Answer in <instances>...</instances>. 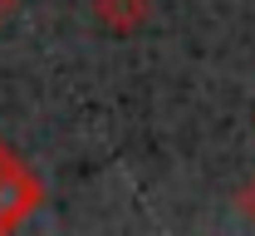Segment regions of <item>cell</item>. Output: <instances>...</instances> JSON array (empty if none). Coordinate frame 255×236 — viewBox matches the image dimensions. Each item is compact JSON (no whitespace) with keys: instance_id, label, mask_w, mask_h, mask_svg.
I'll list each match as a JSON object with an SVG mask.
<instances>
[{"instance_id":"cell-3","label":"cell","mask_w":255,"mask_h":236,"mask_svg":"<svg viewBox=\"0 0 255 236\" xmlns=\"http://www.w3.org/2000/svg\"><path fill=\"white\" fill-rule=\"evenodd\" d=\"M236 207H241V217H246V222L255 227V177L246 182V187H241V192H236Z\"/></svg>"},{"instance_id":"cell-1","label":"cell","mask_w":255,"mask_h":236,"mask_svg":"<svg viewBox=\"0 0 255 236\" xmlns=\"http://www.w3.org/2000/svg\"><path fill=\"white\" fill-rule=\"evenodd\" d=\"M39 202H44L39 177H34L15 153H5V158H0V236L15 232V227H20Z\"/></svg>"},{"instance_id":"cell-5","label":"cell","mask_w":255,"mask_h":236,"mask_svg":"<svg viewBox=\"0 0 255 236\" xmlns=\"http://www.w3.org/2000/svg\"><path fill=\"white\" fill-rule=\"evenodd\" d=\"M5 153H10V148H5V143H0V158H5Z\"/></svg>"},{"instance_id":"cell-2","label":"cell","mask_w":255,"mask_h":236,"mask_svg":"<svg viewBox=\"0 0 255 236\" xmlns=\"http://www.w3.org/2000/svg\"><path fill=\"white\" fill-rule=\"evenodd\" d=\"M94 20H98V30L128 39L152 20V0H94Z\"/></svg>"},{"instance_id":"cell-4","label":"cell","mask_w":255,"mask_h":236,"mask_svg":"<svg viewBox=\"0 0 255 236\" xmlns=\"http://www.w3.org/2000/svg\"><path fill=\"white\" fill-rule=\"evenodd\" d=\"M15 5H20V0H0V20H10V15H15Z\"/></svg>"}]
</instances>
